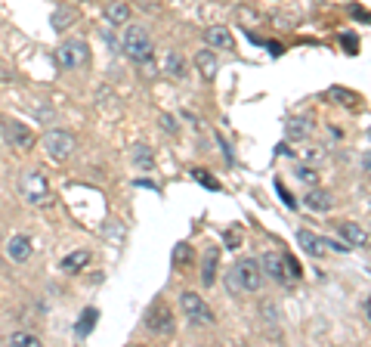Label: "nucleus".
<instances>
[{
	"instance_id": "obj_31",
	"label": "nucleus",
	"mask_w": 371,
	"mask_h": 347,
	"mask_svg": "<svg viewBox=\"0 0 371 347\" xmlns=\"http://www.w3.org/2000/svg\"><path fill=\"white\" fill-rule=\"evenodd\" d=\"M263 316H266V322H276L278 319V310L272 307V304H263Z\"/></svg>"
},
{
	"instance_id": "obj_25",
	"label": "nucleus",
	"mask_w": 371,
	"mask_h": 347,
	"mask_svg": "<svg viewBox=\"0 0 371 347\" xmlns=\"http://www.w3.org/2000/svg\"><path fill=\"white\" fill-rule=\"evenodd\" d=\"M192 177H195L198 183L204 186V189H214V192H220V183H216V180L210 177V174H204V167H195V171H192Z\"/></svg>"
},
{
	"instance_id": "obj_2",
	"label": "nucleus",
	"mask_w": 371,
	"mask_h": 347,
	"mask_svg": "<svg viewBox=\"0 0 371 347\" xmlns=\"http://www.w3.org/2000/svg\"><path fill=\"white\" fill-rule=\"evenodd\" d=\"M121 47H124V56L133 59V62H148L155 53V43H152V37H148V31L142 28V25H130V28L124 31Z\"/></svg>"
},
{
	"instance_id": "obj_10",
	"label": "nucleus",
	"mask_w": 371,
	"mask_h": 347,
	"mask_svg": "<svg viewBox=\"0 0 371 347\" xmlns=\"http://www.w3.org/2000/svg\"><path fill=\"white\" fill-rule=\"evenodd\" d=\"M315 121L309 115H291L288 121H284V136L288 140H306L309 134H313Z\"/></svg>"
},
{
	"instance_id": "obj_26",
	"label": "nucleus",
	"mask_w": 371,
	"mask_h": 347,
	"mask_svg": "<svg viewBox=\"0 0 371 347\" xmlns=\"http://www.w3.org/2000/svg\"><path fill=\"white\" fill-rule=\"evenodd\" d=\"M294 174H297V180H303L306 186H315V183H319V174H315L313 167H306V165L294 167Z\"/></svg>"
},
{
	"instance_id": "obj_9",
	"label": "nucleus",
	"mask_w": 371,
	"mask_h": 347,
	"mask_svg": "<svg viewBox=\"0 0 371 347\" xmlns=\"http://www.w3.org/2000/svg\"><path fill=\"white\" fill-rule=\"evenodd\" d=\"M3 136L10 146L22 149V152H28V149H34V134H31L28 127H25L22 121H6L3 124Z\"/></svg>"
},
{
	"instance_id": "obj_19",
	"label": "nucleus",
	"mask_w": 371,
	"mask_h": 347,
	"mask_svg": "<svg viewBox=\"0 0 371 347\" xmlns=\"http://www.w3.org/2000/svg\"><path fill=\"white\" fill-rule=\"evenodd\" d=\"M297 242H300L303 251H309L313 257H319V254L325 251V248H322V242H319V235L309 233V229H300V233H297Z\"/></svg>"
},
{
	"instance_id": "obj_8",
	"label": "nucleus",
	"mask_w": 371,
	"mask_h": 347,
	"mask_svg": "<svg viewBox=\"0 0 371 347\" xmlns=\"http://www.w3.org/2000/svg\"><path fill=\"white\" fill-rule=\"evenodd\" d=\"M260 266H263V276H269V279H276L278 285H284V282H291V273H288V264H284V254H278V251H266L263 257H260Z\"/></svg>"
},
{
	"instance_id": "obj_22",
	"label": "nucleus",
	"mask_w": 371,
	"mask_h": 347,
	"mask_svg": "<svg viewBox=\"0 0 371 347\" xmlns=\"http://www.w3.org/2000/svg\"><path fill=\"white\" fill-rule=\"evenodd\" d=\"M105 19H109L111 25H124V22H130V6H127V3H111L109 10H105Z\"/></svg>"
},
{
	"instance_id": "obj_11",
	"label": "nucleus",
	"mask_w": 371,
	"mask_h": 347,
	"mask_svg": "<svg viewBox=\"0 0 371 347\" xmlns=\"http://www.w3.org/2000/svg\"><path fill=\"white\" fill-rule=\"evenodd\" d=\"M303 204H306L309 211H319V214H325V211L334 208V196L328 189H319V186H309L306 196H303Z\"/></svg>"
},
{
	"instance_id": "obj_4",
	"label": "nucleus",
	"mask_w": 371,
	"mask_h": 347,
	"mask_svg": "<svg viewBox=\"0 0 371 347\" xmlns=\"http://www.w3.org/2000/svg\"><path fill=\"white\" fill-rule=\"evenodd\" d=\"M41 146L53 161H65V158H71V152H74V136L68 134V130H47Z\"/></svg>"
},
{
	"instance_id": "obj_14",
	"label": "nucleus",
	"mask_w": 371,
	"mask_h": 347,
	"mask_svg": "<svg viewBox=\"0 0 371 347\" xmlns=\"http://www.w3.org/2000/svg\"><path fill=\"white\" fill-rule=\"evenodd\" d=\"M204 41H207V47H216V50H235V37L223 25H214V28L204 31Z\"/></svg>"
},
{
	"instance_id": "obj_16",
	"label": "nucleus",
	"mask_w": 371,
	"mask_h": 347,
	"mask_svg": "<svg viewBox=\"0 0 371 347\" xmlns=\"http://www.w3.org/2000/svg\"><path fill=\"white\" fill-rule=\"evenodd\" d=\"M195 68L204 74V78H214L220 62H216V56L210 53V50H201V53H195Z\"/></svg>"
},
{
	"instance_id": "obj_17",
	"label": "nucleus",
	"mask_w": 371,
	"mask_h": 347,
	"mask_svg": "<svg viewBox=\"0 0 371 347\" xmlns=\"http://www.w3.org/2000/svg\"><path fill=\"white\" fill-rule=\"evenodd\" d=\"M133 165H136V171H152L155 167V155L146 143H136L133 146Z\"/></svg>"
},
{
	"instance_id": "obj_28",
	"label": "nucleus",
	"mask_w": 371,
	"mask_h": 347,
	"mask_svg": "<svg viewBox=\"0 0 371 347\" xmlns=\"http://www.w3.org/2000/svg\"><path fill=\"white\" fill-rule=\"evenodd\" d=\"M158 124L167 130V134H177V130H179V127H177V121H173V115H167V112L158 118Z\"/></svg>"
},
{
	"instance_id": "obj_3",
	"label": "nucleus",
	"mask_w": 371,
	"mask_h": 347,
	"mask_svg": "<svg viewBox=\"0 0 371 347\" xmlns=\"http://www.w3.org/2000/svg\"><path fill=\"white\" fill-rule=\"evenodd\" d=\"M179 307H183L186 319H189L192 326H214V310H210L207 304L201 301V295H195V291H183V295H179Z\"/></svg>"
},
{
	"instance_id": "obj_27",
	"label": "nucleus",
	"mask_w": 371,
	"mask_h": 347,
	"mask_svg": "<svg viewBox=\"0 0 371 347\" xmlns=\"http://www.w3.org/2000/svg\"><path fill=\"white\" fill-rule=\"evenodd\" d=\"M189 260H192V245H186V242H183V245L173 248V266L189 264Z\"/></svg>"
},
{
	"instance_id": "obj_29",
	"label": "nucleus",
	"mask_w": 371,
	"mask_h": 347,
	"mask_svg": "<svg viewBox=\"0 0 371 347\" xmlns=\"http://www.w3.org/2000/svg\"><path fill=\"white\" fill-rule=\"evenodd\" d=\"M276 189H278V196H282V202H284V204H288V208H297V202H294V198H291V192H288V189H284V186H282V183H276Z\"/></svg>"
},
{
	"instance_id": "obj_20",
	"label": "nucleus",
	"mask_w": 371,
	"mask_h": 347,
	"mask_svg": "<svg viewBox=\"0 0 371 347\" xmlns=\"http://www.w3.org/2000/svg\"><path fill=\"white\" fill-rule=\"evenodd\" d=\"M96 316H99V310H96V307L84 310V313H80V322L74 326V335H78V338H87V335L93 332V326H96Z\"/></svg>"
},
{
	"instance_id": "obj_12",
	"label": "nucleus",
	"mask_w": 371,
	"mask_h": 347,
	"mask_svg": "<svg viewBox=\"0 0 371 347\" xmlns=\"http://www.w3.org/2000/svg\"><path fill=\"white\" fill-rule=\"evenodd\" d=\"M337 233H340V239H344L350 248H356V245H359V248L368 245V233H365V229L359 227V223H352V220H344V223H340Z\"/></svg>"
},
{
	"instance_id": "obj_6",
	"label": "nucleus",
	"mask_w": 371,
	"mask_h": 347,
	"mask_svg": "<svg viewBox=\"0 0 371 347\" xmlns=\"http://www.w3.org/2000/svg\"><path fill=\"white\" fill-rule=\"evenodd\" d=\"M146 328L152 335H173V313H170V307H167L164 301H158V304H152V307L146 310Z\"/></svg>"
},
{
	"instance_id": "obj_7",
	"label": "nucleus",
	"mask_w": 371,
	"mask_h": 347,
	"mask_svg": "<svg viewBox=\"0 0 371 347\" xmlns=\"http://www.w3.org/2000/svg\"><path fill=\"white\" fill-rule=\"evenodd\" d=\"M22 196L28 198L31 204L47 202V198H49V183H47V177H43L37 167H31V171L22 174Z\"/></svg>"
},
{
	"instance_id": "obj_32",
	"label": "nucleus",
	"mask_w": 371,
	"mask_h": 347,
	"mask_svg": "<svg viewBox=\"0 0 371 347\" xmlns=\"http://www.w3.org/2000/svg\"><path fill=\"white\" fill-rule=\"evenodd\" d=\"M226 242H229L226 248H238V242H241V233H235V229H229V233H226Z\"/></svg>"
},
{
	"instance_id": "obj_18",
	"label": "nucleus",
	"mask_w": 371,
	"mask_h": 347,
	"mask_svg": "<svg viewBox=\"0 0 371 347\" xmlns=\"http://www.w3.org/2000/svg\"><path fill=\"white\" fill-rule=\"evenodd\" d=\"M90 264V251H71L68 257H62V270L65 273H80Z\"/></svg>"
},
{
	"instance_id": "obj_1",
	"label": "nucleus",
	"mask_w": 371,
	"mask_h": 347,
	"mask_svg": "<svg viewBox=\"0 0 371 347\" xmlns=\"http://www.w3.org/2000/svg\"><path fill=\"white\" fill-rule=\"evenodd\" d=\"M226 288L229 295H254L263 288V266L260 260L245 257L226 273Z\"/></svg>"
},
{
	"instance_id": "obj_21",
	"label": "nucleus",
	"mask_w": 371,
	"mask_h": 347,
	"mask_svg": "<svg viewBox=\"0 0 371 347\" xmlns=\"http://www.w3.org/2000/svg\"><path fill=\"white\" fill-rule=\"evenodd\" d=\"M74 19H78V12L74 10H56L53 16H49V22H53L56 31H65V28H71L74 25Z\"/></svg>"
},
{
	"instance_id": "obj_23",
	"label": "nucleus",
	"mask_w": 371,
	"mask_h": 347,
	"mask_svg": "<svg viewBox=\"0 0 371 347\" xmlns=\"http://www.w3.org/2000/svg\"><path fill=\"white\" fill-rule=\"evenodd\" d=\"M167 72H170V78H186V59L179 53H170L167 56Z\"/></svg>"
},
{
	"instance_id": "obj_24",
	"label": "nucleus",
	"mask_w": 371,
	"mask_h": 347,
	"mask_svg": "<svg viewBox=\"0 0 371 347\" xmlns=\"http://www.w3.org/2000/svg\"><path fill=\"white\" fill-rule=\"evenodd\" d=\"M10 344H16V347H37L41 341H37V335H28V332H12V335H10Z\"/></svg>"
},
{
	"instance_id": "obj_30",
	"label": "nucleus",
	"mask_w": 371,
	"mask_h": 347,
	"mask_svg": "<svg viewBox=\"0 0 371 347\" xmlns=\"http://www.w3.org/2000/svg\"><path fill=\"white\" fill-rule=\"evenodd\" d=\"M340 41L346 43V50H350V53H359V41L352 34H340Z\"/></svg>"
},
{
	"instance_id": "obj_15",
	"label": "nucleus",
	"mask_w": 371,
	"mask_h": 347,
	"mask_svg": "<svg viewBox=\"0 0 371 347\" xmlns=\"http://www.w3.org/2000/svg\"><path fill=\"white\" fill-rule=\"evenodd\" d=\"M216 266H220V248H207L201 260V282L204 285H214L216 282Z\"/></svg>"
},
{
	"instance_id": "obj_5",
	"label": "nucleus",
	"mask_w": 371,
	"mask_h": 347,
	"mask_svg": "<svg viewBox=\"0 0 371 347\" xmlns=\"http://www.w3.org/2000/svg\"><path fill=\"white\" fill-rule=\"evenodd\" d=\"M56 59H59L62 68L78 72V68H84L87 62H90V47H87L84 41H65L59 47V53H56Z\"/></svg>"
},
{
	"instance_id": "obj_13",
	"label": "nucleus",
	"mask_w": 371,
	"mask_h": 347,
	"mask_svg": "<svg viewBox=\"0 0 371 347\" xmlns=\"http://www.w3.org/2000/svg\"><path fill=\"white\" fill-rule=\"evenodd\" d=\"M6 257L16 260V264H25V260L31 257V239L28 235H12V239L6 242Z\"/></svg>"
}]
</instances>
